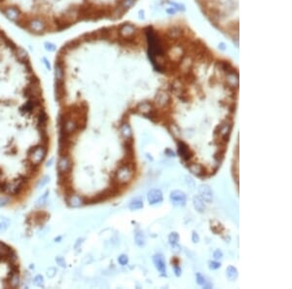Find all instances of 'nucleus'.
<instances>
[{
  "mask_svg": "<svg viewBox=\"0 0 292 289\" xmlns=\"http://www.w3.org/2000/svg\"><path fill=\"white\" fill-rule=\"evenodd\" d=\"M8 228V223L5 222V221H2L0 222V233H3L7 230Z\"/></svg>",
  "mask_w": 292,
  "mask_h": 289,
  "instance_id": "a878e982",
  "label": "nucleus"
},
{
  "mask_svg": "<svg viewBox=\"0 0 292 289\" xmlns=\"http://www.w3.org/2000/svg\"><path fill=\"white\" fill-rule=\"evenodd\" d=\"M49 179H50V178H49L48 176H45V177H44L43 179H41V181L39 182V185H38V186L42 188L43 186H45V185H46V184H47V182L49 181Z\"/></svg>",
  "mask_w": 292,
  "mask_h": 289,
  "instance_id": "c85d7f7f",
  "label": "nucleus"
},
{
  "mask_svg": "<svg viewBox=\"0 0 292 289\" xmlns=\"http://www.w3.org/2000/svg\"><path fill=\"white\" fill-rule=\"evenodd\" d=\"M213 257L216 259V260H219V259H221L222 257H223V253H222V251L220 250V249H217V250H215L214 251V253H213Z\"/></svg>",
  "mask_w": 292,
  "mask_h": 289,
  "instance_id": "393cba45",
  "label": "nucleus"
},
{
  "mask_svg": "<svg viewBox=\"0 0 292 289\" xmlns=\"http://www.w3.org/2000/svg\"><path fill=\"white\" fill-rule=\"evenodd\" d=\"M166 153H169V156H170V157L174 156V153H173V152L170 151V150H167V151H166Z\"/></svg>",
  "mask_w": 292,
  "mask_h": 289,
  "instance_id": "2f4dec72",
  "label": "nucleus"
},
{
  "mask_svg": "<svg viewBox=\"0 0 292 289\" xmlns=\"http://www.w3.org/2000/svg\"><path fill=\"white\" fill-rule=\"evenodd\" d=\"M133 177V167L129 166L128 165H121L119 170L116 171L115 180L119 184L128 183Z\"/></svg>",
  "mask_w": 292,
  "mask_h": 289,
  "instance_id": "7ed1b4c3",
  "label": "nucleus"
},
{
  "mask_svg": "<svg viewBox=\"0 0 292 289\" xmlns=\"http://www.w3.org/2000/svg\"><path fill=\"white\" fill-rule=\"evenodd\" d=\"M219 133H220L221 137L224 141H227L229 139V135L232 131V123L226 120L220 126H219Z\"/></svg>",
  "mask_w": 292,
  "mask_h": 289,
  "instance_id": "6e6552de",
  "label": "nucleus"
},
{
  "mask_svg": "<svg viewBox=\"0 0 292 289\" xmlns=\"http://www.w3.org/2000/svg\"><path fill=\"white\" fill-rule=\"evenodd\" d=\"M169 199H170V202L173 203V205H176V206H183L186 205V195L182 191H179V190H174L170 193V196H169Z\"/></svg>",
  "mask_w": 292,
  "mask_h": 289,
  "instance_id": "20e7f679",
  "label": "nucleus"
},
{
  "mask_svg": "<svg viewBox=\"0 0 292 289\" xmlns=\"http://www.w3.org/2000/svg\"><path fill=\"white\" fill-rule=\"evenodd\" d=\"M199 193H200V197L202 198V200H204V202L207 204L212 203V198H213L212 191L208 185H207V184L201 185L199 187Z\"/></svg>",
  "mask_w": 292,
  "mask_h": 289,
  "instance_id": "423d86ee",
  "label": "nucleus"
},
{
  "mask_svg": "<svg viewBox=\"0 0 292 289\" xmlns=\"http://www.w3.org/2000/svg\"><path fill=\"white\" fill-rule=\"evenodd\" d=\"M48 195H49V191H47L45 194L40 198L39 200H38V205H41V204H44L45 202H46V199H47V197H48Z\"/></svg>",
  "mask_w": 292,
  "mask_h": 289,
  "instance_id": "bb28decb",
  "label": "nucleus"
},
{
  "mask_svg": "<svg viewBox=\"0 0 292 289\" xmlns=\"http://www.w3.org/2000/svg\"><path fill=\"white\" fill-rule=\"evenodd\" d=\"M134 240H135V243L139 245V246H144L145 243H146V239H145V237L143 235V233L140 232V231H137L134 235Z\"/></svg>",
  "mask_w": 292,
  "mask_h": 289,
  "instance_id": "dca6fc26",
  "label": "nucleus"
},
{
  "mask_svg": "<svg viewBox=\"0 0 292 289\" xmlns=\"http://www.w3.org/2000/svg\"><path fill=\"white\" fill-rule=\"evenodd\" d=\"M46 152H47L46 146L43 145H36L34 147H31L27 151V155L30 160V163L39 165L44 160L46 156Z\"/></svg>",
  "mask_w": 292,
  "mask_h": 289,
  "instance_id": "f03ea898",
  "label": "nucleus"
},
{
  "mask_svg": "<svg viewBox=\"0 0 292 289\" xmlns=\"http://www.w3.org/2000/svg\"><path fill=\"white\" fill-rule=\"evenodd\" d=\"M68 205L72 207H80L81 205H84V200L82 199V197H80L79 195H69V198L67 200Z\"/></svg>",
  "mask_w": 292,
  "mask_h": 289,
  "instance_id": "9b49d317",
  "label": "nucleus"
},
{
  "mask_svg": "<svg viewBox=\"0 0 292 289\" xmlns=\"http://www.w3.org/2000/svg\"><path fill=\"white\" fill-rule=\"evenodd\" d=\"M174 272H175V275L177 276V277H179L180 275H181V269L178 267V265H174Z\"/></svg>",
  "mask_w": 292,
  "mask_h": 289,
  "instance_id": "7c9ffc66",
  "label": "nucleus"
},
{
  "mask_svg": "<svg viewBox=\"0 0 292 289\" xmlns=\"http://www.w3.org/2000/svg\"><path fill=\"white\" fill-rule=\"evenodd\" d=\"M0 14L33 36L54 35L81 22L112 17L100 0H0Z\"/></svg>",
  "mask_w": 292,
  "mask_h": 289,
  "instance_id": "f257e3e1",
  "label": "nucleus"
},
{
  "mask_svg": "<svg viewBox=\"0 0 292 289\" xmlns=\"http://www.w3.org/2000/svg\"><path fill=\"white\" fill-rule=\"evenodd\" d=\"M154 264H155L156 269L161 272V274L165 275L166 272V262L164 259V256L162 254H156L153 258Z\"/></svg>",
  "mask_w": 292,
  "mask_h": 289,
  "instance_id": "9d476101",
  "label": "nucleus"
},
{
  "mask_svg": "<svg viewBox=\"0 0 292 289\" xmlns=\"http://www.w3.org/2000/svg\"><path fill=\"white\" fill-rule=\"evenodd\" d=\"M226 276H227V277H228L229 280H231V282H234V280H236L238 278V276H239L238 270L235 267H233V266H229L228 268H227Z\"/></svg>",
  "mask_w": 292,
  "mask_h": 289,
  "instance_id": "2eb2a0df",
  "label": "nucleus"
},
{
  "mask_svg": "<svg viewBox=\"0 0 292 289\" xmlns=\"http://www.w3.org/2000/svg\"><path fill=\"white\" fill-rule=\"evenodd\" d=\"M9 282H10V285L12 287H18L19 286V284H20V277L18 275V272H17V274H13L10 277Z\"/></svg>",
  "mask_w": 292,
  "mask_h": 289,
  "instance_id": "aec40b11",
  "label": "nucleus"
},
{
  "mask_svg": "<svg viewBox=\"0 0 292 289\" xmlns=\"http://www.w3.org/2000/svg\"><path fill=\"white\" fill-rule=\"evenodd\" d=\"M71 160L68 157V155H63L61 156V159L58 163V171L60 173H66V172H70L71 171Z\"/></svg>",
  "mask_w": 292,
  "mask_h": 289,
  "instance_id": "39448f33",
  "label": "nucleus"
},
{
  "mask_svg": "<svg viewBox=\"0 0 292 289\" xmlns=\"http://www.w3.org/2000/svg\"><path fill=\"white\" fill-rule=\"evenodd\" d=\"M139 109L141 113H143V114H147V113H149V112L151 111V106L149 105L148 103H143V104H140V105L139 106Z\"/></svg>",
  "mask_w": 292,
  "mask_h": 289,
  "instance_id": "412c9836",
  "label": "nucleus"
},
{
  "mask_svg": "<svg viewBox=\"0 0 292 289\" xmlns=\"http://www.w3.org/2000/svg\"><path fill=\"white\" fill-rule=\"evenodd\" d=\"M188 167H189L190 171H191L193 174L197 175V176H202V174L205 173L204 167H202V166L201 165H199V164H191Z\"/></svg>",
  "mask_w": 292,
  "mask_h": 289,
  "instance_id": "4468645a",
  "label": "nucleus"
},
{
  "mask_svg": "<svg viewBox=\"0 0 292 289\" xmlns=\"http://www.w3.org/2000/svg\"><path fill=\"white\" fill-rule=\"evenodd\" d=\"M147 200L150 205H156L161 203L163 200V194L162 192L158 189H153L151 190L148 195H147Z\"/></svg>",
  "mask_w": 292,
  "mask_h": 289,
  "instance_id": "1a4fd4ad",
  "label": "nucleus"
},
{
  "mask_svg": "<svg viewBox=\"0 0 292 289\" xmlns=\"http://www.w3.org/2000/svg\"><path fill=\"white\" fill-rule=\"evenodd\" d=\"M178 240H179V236H178L177 233L173 232L168 236V242L173 246H175L178 243Z\"/></svg>",
  "mask_w": 292,
  "mask_h": 289,
  "instance_id": "6ab92c4d",
  "label": "nucleus"
},
{
  "mask_svg": "<svg viewBox=\"0 0 292 289\" xmlns=\"http://www.w3.org/2000/svg\"><path fill=\"white\" fill-rule=\"evenodd\" d=\"M118 262L122 265V266H125V265H127V264H128V262H129V258H128V256H127V255H125V254L119 256V257H118Z\"/></svg>",
  "mask_w": 292,
  "mask_h": 289,
  "instance_id": "5701e85b",
  "label": "nucleus"
},
{
  "mask_svg": "<svg viewBox=\"0 0 292 289\" xmlns=\"http://www.w3.org/2000/svg\"><path fill=\"white\" fill-rule=\"evenodd\" d=\"M192 240H193V243H197L199 240H200V238H199V236H198V234L196 232H193V234H192Z\"/></svg>",
  "mask_w": 292,
  "mask_h": 289,
  "instance_id": "c756f323",
  "label": "nucleus"
},
{
  "mask_svg": "<svg viewBox=\"0 0 292 289\" xmlns=\"http://www.w3.org/2000/svg\"><path fill=\"white\" fill-rule=\"evenodd\" d=\"M129 210H140V208L143 207V202L140 200V199H134L133 200L131 204L129 205Z\"/></svg>",
  "mask_w": 292,
  "mask_h": 289,
  "instance_id": "f3484780",
  "label": "nucleus"
},
{
  "mask_svg": "<svg viewBox=\"0 0 292 289\" xmlns=\"http://www.w3.org/2000/svg\"><path fill=\"white\" fill-rule=\"evenodd\" d=\"M196 279H197V283L199 285L205 287V288H210V287H212V285H210L209 283H207V279L202 277L201 274H199V272H198V274H196Z\"/></svg>",
  "mask_w": 292,
  "mask_h": 289,
  "instance_id": "a211bd4d",
  "label": "nucleus"
},
{
  "mask_svg": "<svg viewBox=\"0 0 292 289\" xmlns=\"http://www.w3.org/2000/svg\"><path fill=\"white\" fill-rule=\"evenodd\" d=\"M33 283H34L36 286L43 287V286H44V279H43V277H42V276H37V277H35L34 279H33Z\"/></svg>",
  "mask_w": 292,
  "mask_h": 289,
  "instance_id": "4be33fe9",
  "label": "nucleus"
},
{
  "mask_svg": "<svg viewBox=\"0 0 292 289\" xmlns=\"http://www.w3.org/2000/svg\"><path fill=\"white\" fill-rule=\"evenodd\" d=\"M208 264H209V269H212V270H216L218 268H220L221 266V264L219 262H209Z\"/></svg>",
  "mask_w": 292,
  "mask_h": 289,
  "instance_id": "b1692460",
  "label": "nucleus"
},
{
  "mask_svg": "<svg viewBox=\"0 0 292 289\" xmlns=\"http://www.w3.org/2000/svg\"><path fill=\"white\" fill-rule=\"evenodd\" d=\"M121 133L126 139H131L133 137V131L132 128L128 123H125L121 126Z\"/></svg>",
  "mask_w": 292,
  "mask_h": 289,
  "instance_id": "ddd939ff",
  "label": "nucleus"
},
{
  "mask_svg": "<svg viewBox=\"0 0 292 289\" xmlns=\"http://www.w3.org/2000/svg\"><path fill=\"white\" fill-rule=\"evenodd\" d=\"M177 148H178V154L184 160V161H189L192 158L193 153L189 149L187 144H185L183 141H178L177 142Z\"/></svg>",
  "mask_w": 292,
  "mask_h": 289,
  "instance_id": "0eeeda50",
  "label": "nucleus"
},
{
  "mask_svg": "<svg viewBox=\"0 0 292 289\" xmlns=\"http://www.w3.org/2000/svg\"><path fill=\"white\" fill-rule=\"evenodd\" d=\"M193 204H194V206H195V208H196L197 211L202 213L206 210V205L204 204V200H202L201 197L195 196L194 199H193Z\"/></svg>",
  "mask_w": 292,
  "mask_h": 289,
  "instance_id": "f8f14e48",
  "label": "nucleus"
},
{
  "mask_svg": "<svg viewBox=\"0 0 292 289\" xmlns=\"http://www.w3.org/2000/svg\"><path fill=\"white\" fill-rule=\"evenodd\" d=\"M56 263H58V264L60 265V266L66 267V261H64V259L62 258V257H56Z\"/></svg>",
  "mask_w": 292,
  "mask_h": 289,
  "instance_id": "cd10ccee",
  "label": "nucleus"
}]
</instances>
